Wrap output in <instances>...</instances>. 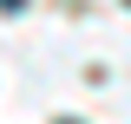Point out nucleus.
<instances>
[{
  "mask_svg": "<svg viewBox=\"0 0 131 124\" xmlns=\"http://www.w3.org/2000/svg\"><path fill=\"white\" fill-rule=\"evenodd\" d=\"M66 124H72V118H66Z\"/></svg>",
  "mask_w": 131,
  "mask_h": 124,
  "instance_id": "nucleus-2",
  "label": "nucleus"
},
{
  "mask_svg": "<svg viewBox=\"0 0 131 124\" xmlns=\"http://www.w3.org/2000/svg\"><path fill=\"white\" fill-rule=\"evenodd\" d=\"M0 7H20V0H0Z\"/></svg>",
  "mask_w": 131,
  "mask_h": 124,
  "instance_id": "nucleus-1",
  "label": "nucleus"
}]
</instances>
